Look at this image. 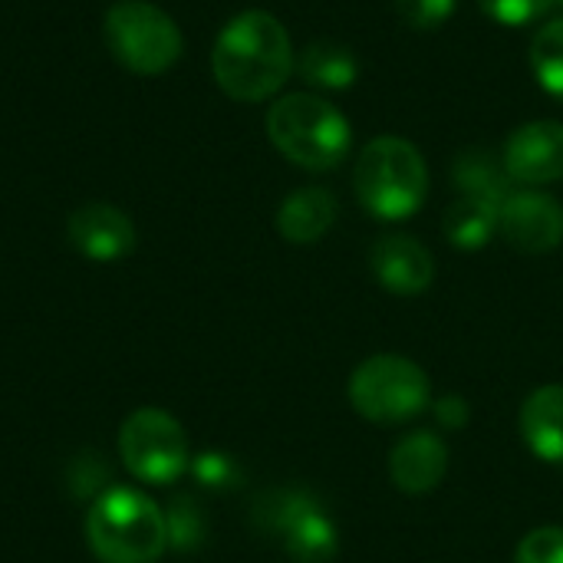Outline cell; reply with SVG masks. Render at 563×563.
<instances>
[{
    "instance_id": "1",
    "label": "cell",
    "mask_w": 563,
    "mask_h": 563,
    "mask_svg": "<svg viewBox=\"0 0 563 563\" xmlns=\"http://www.w3.org/2000/svg\"><path fill=\"white\" fill-rule=\"evenodd\" d=\"M211 73L238 102L271 99L294 73V46L284 23L267 10H244L214 40Z\"/></svg>"
},
{
    "instance_id": "2",
    "label": "cell",
    "mask_w": 563,
    "mask_h": 563,
    "mask_svg": "<svg viewBox=\"0 0 563 563\" xmlns=\"http://www.w3.org/2000/svg\"><path fill=\"white\" fill-rule=\"evenodd\" d=\"M267 135L287 162L307 172L336 168L353 145L346 115L310 92H290L277 99L267 109Z\"/></svg>"
},
{
    "instance_id": "3",
    "label": "cell",
    "mask_w": 563,
    "mask_h": 563,
    "mask_svg": "<svg viewBox=\"0 0 563 563\" xmlns=\"http://www.w3.org/2000/svg\"><path fill=\"white\" fill-rule=\"evenodd\" d=\"M360 205L383 221L412 218L429 195V168L422 152L396 135L373 139L353 168Z\"/></svg>"
},
{
    "instance_id": "4",
    "label": "cell",
    "mask_w": 563,
    "mask_h": 563,
    "mask_svg": "<svg viewBox=\"0 0 563 563\" xmlns=\"http://www.w3.org/2000/svg\"><path fill=\"white\" fill-rule=\"evenodd\" d=\"M86 538L102 563H155L168 544V525L142 492L112 488L92 505Z\"/></svg>"
},
{
    "instance_id": "5",
    "label": "cell",
    "mask_w": 563,
    "mask_h": 563,
    "mask_svg": "<svg viewBox=\"0 0 563 563\" xmlns=\"http://www.w3.org/2000/svg\"><path fill=\"white\" fill-rule=\"evenodd\" d=\"M106 43L135 76H162L185 49L175 20L148 0H119L106 10Z\"/></svg>"
},
{
    "instance_id": "6",
    "label": "cell",
    "mask_w": 563,
    "mask_h": 563,
    "mask_svg": "<svg viewBox=\"0 0 563 563\" xmlns=\"http://www.w3.org/2000/svg\"><path fill=\"white\" fill-rule=\"evenodd\" d=\"M350 402L363 419L396 426L429 406V376L406 356L379 353L350 376Z\"/></svg>"
},
{
    "instance_id": "7",
    "label": "cell",
    "mask_w": 563,
    "mask_h": 563,
    "mask_svg": "<svg viewBox=\"0 0 563 563\" xmlns=\"http://www.w3.org/2000/svg\"><path fill=\"white\" fill-rule=\"evenodd\" d=\"M119 455L139 482L168 485L188 465V439L168 412L139 409L122 426Z\"/></svg>"
},
{
    "instance_id": "8",
    "label": "cell",
    "mask_w": 563,
    "mask_h": 563,
    "mask_svg": "<svg viewBox=\"0 0 563 563\" xmlns=\"http://www.w3.org/2000/svg\"><path fill=\"white\" fill-rule=\"evenodd\" d=\"M498 234L521 254H548L563 241V208L544 191H511L498 208Z\"/></svg>"
},
{
    "instance_id": "9",
    "label": "cell",
    "mask_w": 563,
    "mask_h": 563,
    "mask_svg": "<svg viewBox=\"0 0 563 563\" xmlns=\"http://www.w3.org/2000/svg\"><path fill=\"white\" fill-rule=\"evenodd\" d=\"M271 525L284 531L287 554L297 563H330L336 554V531L330 518L303 495H277Z\"/></svg>"
},
{
    "instance_id": "10",
    "label": "cell",
    "mask_w": 563,
    "mask_h": 563,
    "mask_svg": "<svg viewBox=\"0 0 563 563\" xmlns=\"http://www.w3.org/2000/svg\"><path fill=\"white\" fill-rule=\"evenodd\" d=\"M505 168L521 185H551L563 178V122H528L505 142Z\"/></svg>"
},
{
    "instance_id": "11",
    "label": "cell",
    "mask_w": 563,
    "mask_h": 563,
    "mask_svg": "<svg viewBox=\"0 0 563 563\" xmlns=\"http://www.w3.org/2000/svg\"><path fill=\"white\" fill-rule=\"evenodd\" d=\"M66 234H69V244L82 257L99 261V264L119 261V257L132 254V247H135L132 218L125 211H119L115 205H102V201L76 208L66 221Z\"/></svg>"
},
{
    "instance_id": "12",
    "label": "cell",
    "mask_w": 563,
    "mask_h": 563,
    "mask_svg": "<svg viewBox=\"0 0 563 563\" xmlns=\"http://www.w3.org/2000/svg\"><path fill=\"white\" fill-rule=\"evenodd\" d=\"M369 267L376 280L399 294V297H416L422 294L432 277H435V261L432 254L409 234H386L373 244Z\"/></svg>"
},
{
    "instance_id": "13",
    "label": "cell",
    "mask_w": 563,
    "mask_h": 563,
    "mask_svg": "<svg viewBox=\"0 0 563 563\" xmlns=\"http://www.w3.org/2000/svg\"><path fill=\"white\" fill-rule=\"evenodd\" d=\"M449 472V449L435 432L406 435L389 455V475L406 495H429Z\"/></svg>"
},
{
    "instance_id": "14",
    "label": "cell",
    "mask_w": 563,
    "mask_h": 563,
    "mask_svg": "<svg viewBox=\"0 0 563 563\" xmlns=\"http://www.w3.org/2000/svg\"><path fill=\"white\" fill-rule=\"evenodd\" d=\"M521 432L531 452L563 465V386H541L521 406Z\"/></svg>"
},
{
    "instance_id": "15",
    "label": "cell",
    "mask_w": 563,
    "mask_h": 563,
    "mask_svg": "<svg viewBox=\"0 0 563 563\" xmlns=\"http://www.w3.org/2000/svg\"><path fill=\"white\" fill-rule=\"evenodd\" d=\"M336 221V198L327 188H300L284 198L277 211V231L290 244H313L320 241Z\"/></svg>"
},
{
    "instance_id": "16",
    "label": "cell",
    "mask_w": 563,
    "mask_h": 563,
    "mask_svg": "<svg viewBox=\"0 0 563 563\" xmlns=\"http://www.w3.org/2000/svg\"><path fill=\"white\" fill-rule=\"evenodd\" d=\"M452 181L462 188V198H475L485 205L501 208L511 195V175L505 168V158H498L492 148H468L452 165Z\"/></svg>"
},
{
    "instance_id": "17",
    "label": "cell",
    "mask_w": 563,
    "mask_h": 563,
    "mask_svg": "<svg viewBox=\"0 0 563 563\" xmlns=\"http://www.w3.org/2000/svg\"><path fill=\"white\" fill-rule=\"evenodd\" d=\"M300 76L317 89H350L360 76V63L350 46L333 40L310 43L297 59Z\"/></svg>"
},
{
    "instance_id": "18",
    "label": "cell",
    "mask_w": 563,
    "mask_h": 563,
    "mask_svg": "<svg viewBox=\"0 0 563 563\" xmlns=\"http://www.w3.org/2000/svg\"><path fill=\"white\" fill-rule=\"evenodd\" d=\"M498 234V208L475 201V198H459L445 211V238L452 247L462 251H478Z\"/></svg>"
},
{
    "instance_id": "19",
    "label": "cell",
    "mask_w": 563,
    "mask_h": 563,
    "mask_svg": "<svg viewBox=\"0 0 563 563\" xmlns=\"http://www.w3.org/2000/svg\"><path fill=\"white\" fill-rule=\"evenodd\" d=\"M531 66L538 82L544 86V92H551L554 99L563 102V16L551 20L531 46Z\"/></svg>"
},
{
    "instance_id": "20",
    "label": "cell",
    "mask_w": 563,
    "mask_h": 563,
    "mask_svg": "<svg viewBox=\"0 0 563 563\" xmlns=\"http://www.w3.org/2000/svg\"><path fill=\"white\" fill-rule=\"evenodd\" d=\"M478 7L501 26H528L544 16L554 0H478Z\"/></svg>"
},
{
    "instance_id": "21",
    "label": "cell",
    "mask_w": 563,
    "mask_h": 563,
    "mask_svg": "<svg viewBox=\"0 0 563 563\" xmlns=\"http://www.w3.org/2000/svg\"><path fill=\"white\" fill-rule=\"evenodd\" d=\"M515 563H563V528H538L518 544Z\"/></svg>"
},
{
    "instance_id": "22",
    "label": "cell",
    "mask_w": 563,
    "mask_h": 563,
    "mask_svg": "<svg viewBox=\"0 0 563 563\" xmlns=\"http://www.w3.org/2000/svg\"><path fill=\"white\" fill-rule=\"evenodd\" d=\"M455 3L459 0H396V10L412 30H435L455 13Z\"/></svg>"
},
{
    "instance_id": "23",
    "label": "cell",
    "mask_w": 563,
    "mask_h": 563,
    "mask_svg": "<svg viewBox=\"0 0 563 563\" xmlns=\"http://www.w3.org/2000/svg\"><path fill=\"white\" fill-rule=\"evenodd\" d=\"M435 416H439V422H442V426H449V429H459V426H465V419H468L465 402H462V399H455V396L442 399V402L435 406Z\"/></svg>"
},
{
    "instance_id": "24",
    "label": "cell",
    "mask_w": 563,
    "mask_h": 563,
    "mask_svg": "<svg viewBox=\"0 0 563 563\" xmlns=\"http://www.w3.org/2000/svg\"><path fill=\"white\" fill-rule=\"evenodd\" d=\"M554 3H561V7H563V0H554Z\"/></svg>"
}]
</instances>
